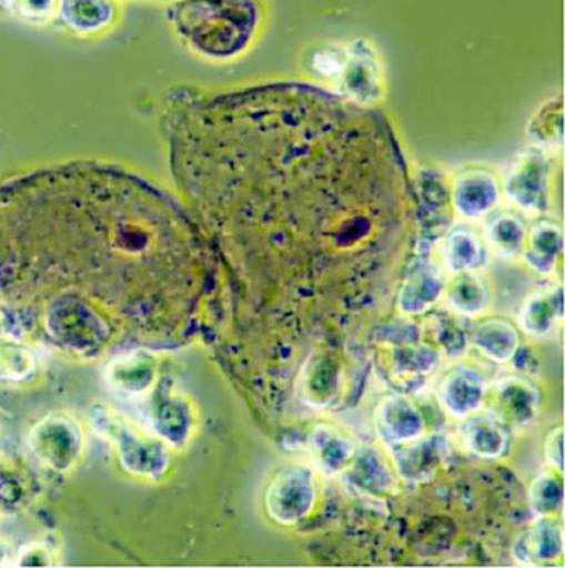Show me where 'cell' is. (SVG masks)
I'll list each match as a JSON object with an SVG mask.
<instances>
[{
    "label": "cell",
    "instance_id": "6da1fadb",
    "mask_svg": "<svg viewBox=\"0 0 565 568\" xmlns=\"http://www.w3.org/2000/svg\"><path fill=\"white\" fill-rule=\"evenodd\" d=\"M261 17L259 0H180L171 9L178 36L211 60H231L245 52Z\"/></svg>",
    "mask_w": 565,
    "mask_h": 568
},
{
    "label": "cell",
    "instance_id": "7a4b0ae2",
    "mask_svg": "<svg viewBox=\"0 0 565 568\" xmlns=\"http://www.w3.org/2000/svg\"><path fill=\"white\" fill-rule=\"evenodd\" d=\"M315 489L312 470L304 466H287L272 477L265 490V510L282 526H294L314 509Z\"/></svg>",
    "mask_w": 565,
    "mask_h": 568
},
{
    "label": "cell",
    "instance_id": "3957f363",
    "mask_svg": "<svg viewBox=\"0 0 565 568\" xmlns=\"http://www.w3.org/2000/svg\"><path fill=\"white\" fill-rule=\"evenodd\" d=\"M483 408L504 426L523 428L539 415L541 393L529 379L506 376L486 386Z\"/></svg>",
    "mask_w": 565,
    "mask_h": 568
},
{
    "label": "cell",
    "instance_id": "277c9868",
    "mask_svg": "<svg viewBox=\"0 0 565 568\" xmlns=\"http://www.w3.org/2000/svg\"><path fill=\"white\" fill-rule=\"evenodd\" d=\"M549 161L543 151L519 154L506 176L507 197L527 213H544L549 207Z\"/></svg>",
    "mask_w": 565,
    "mask_h": 568
},
{
    "label": "cell",
    "instance_id": "5b68a950",
    "mask_svg": "<svg viewBox=\"0 0 565 568\" xmlns=\"http://www.w3.org/2000/svg\"><path fill=\"white\" fill-rule=\"evenodd\" d=\"M342 388V365L327 352L312 353L299 372L295 392L311 408H329Z\"/></svg>",
    "mask_w": 565,
    "mask_h": 568
},
{
    "label": "cell",
    "instance_id": "8992f818",
    "mask_svg": "<svg viewBox=\"0 0 565 568\" xmlns=\"http://www.w3.org/2000/svg\"><path fill=\"white\" fill-rule=\"evenodd\" d=\"M337 83L349 99L372 103L380 97V62L375 49L359 39L349 45V59Z\"/></svg>",
    "mask_w": 565,
    "mask_h": 568
},
{
    "label": "cell",
    "instance_id": "52a82bcc",
    "mask_svg": "<svg viewBox=\"0 0 565 568\" xmlns=\"http://www.w3.org/2000/svg\"><path fill=\"white\" fill-rule=\"evenodd\" d=\"M375 428L389 448L425 435V418L418 406L403 395L389 396L375 409Z\"/></svg>",
    "mask_w": 565,
    "mask_h": 568
},
{
    "label": "cell",
    "instance_id": "ba28073f",
    "mask_svg": "<svg viewBox=\"0 0 565 568\" xmlns=\"http://www.w3.org/2000/svg\"><path fill=\"white\" fill-rule=\"evenodd\" d=\"M564 534L561 523L553 517H537L533 526L517 536L513 557L517 564L527 567L547 566L563 557Z\"/></svg>",
    "mask_w": 565,
    "mask_h": 568
},
{
    "label": "cell",
    "instance_id": "9c48e42d",
    "mask_svg": "<svg viewBox=\"0 0 565 568\" xmlns=\"http://www.w3.org/2000/svg\"><path fill=\"white\" fill-rule=\"evenodd\" d=\"M486 386L480 373L467 366H457L442 379L436 396L450 416L466 419L483 409Z\"/></svg>",
    "mask_w": 565,
    "mask_h": 568
},
{
    "label": "cell",
    "instance_id": "30bf717a",
    "mask_svg": "<svg viewBox=\"0 0 565 568\" xmlns=\"http://www.w3.org/2000/svg\"><path fill=\"white\" fill-rule=\"evenodd\" d=\"M396 473L410 483L433 479L445 463L446 446L440 436H420L405 445L390 448Z\"/></svg>",
    "mask_w": 565,
    "mask_h": 568
},
{
    "label": "cell",
    "instance_id": "8fae6325",
    "mask_svg": "<svg viewBox=\"0 0 565 568\" xmlns=\"http://www.w3.org/2000/svg\"><path fill=\"white\" fill-rule=\"evenodd\" d=\"M500 200L496 178L484 170H471L457 176L453 186L454 210L467 220L486 216Z\"/></svg>",
    "mask_w": 565,
    "mask_h": 568
},
{
    "label": "cell",
    "instance_id": "7c38bea8",
    "mask_svg": "<svg viewBox=\"0 0 565 568\" xmlns=\"http://www.w3.org/2000/svg\"><path fill=\"white\" fill-rule=\"evenodd\" d=\"M307 452L322 474L337 476L352 463L356 446L337 426L317 425L309 435Z\"/></svg>",
    "mask_w": 565,
    "mask_h": 568
},
{
    "label": "cell",
    "instance_id": "4fadbf2b",
    "mask_svg": "<svg viewBox=\"0 0 565 568\" xmlns=\"http://www.w3.org/2000/svg\"><path fill=\"white\" fill-rule=\"evenodd\" d=\"M563 285L529 295L519 312L523 331L529 337L547 338L563 324Z\"/></svg>",
    "mask_w": 565,
    "mask_h": 568
},
{
    "label": "cell",
    "instance_id": "5bb4252c",
    "mask_svg": "<svg viewBox=\"0 0 565 568\" xmlns=\"http://www.w3.org/2000/svg\"><path fill=\"white\" fill-rule=\"evenodd\" d=\"M114 0H59L57 17L79 36H97L117 20Z\"/></svg>",
    "mask_w": 565,
    "mask_h": 568
},
{
    "label": "cell",
    "instance_id": "9a60e30c",
    "mask_svg": "<svg viewBox=\"0 0 565 568\" xmlns=\"http://www.w3.org/2000/svg\"><path fill=\"white\" fill-rule=\"evenodd\" d=\"M342 474L346 486L362 496L380 497L393 487L392 470L373 449H356L352 463Z\"/></svg>",
    "mask_w": 565,
    "mask_h": 568
},
{
    "label": "cell",
    "instance_id": "2e32d148",
    "mask_svg": "<svg viewBox=\"0 0 565 568\" xmlns=\"http://www.w3.org/2000/svg\"><path fill=\"white\" fill-rule=\"evenodd\" d=\"M463 426V443L471 455L496 459L507 452L509 435L506 426L490 413L467 416Z\"/></svg>",
    "mask_w": 565,
    "mask_h": 568
},
{
    "label": "cell",
    "instance_id": "e0dca14e",
    "mask_svg": "<svg viewBox=\"0 0 565 568\" xmlns=\"http://www.w3.org/2000/svg\"><path fill=\"white\" fill-rule=\"evenodd\" d=\"M445 285L435 265H420L406 278L400 292V311L408 315L425 314L442 297Z\"/></svg>",
    "mask_w": 565,
    "mask_h": 568
},
{
    "label": "cell",
    "instance_id": "ac0fdd59",
    "mask_svg": "<svg viewBox=\"0 0 565 568\" xmlns=\"http://www.w3.org/2000/svg\"><path fill=\"white\" fill-rule=\"evenodd\" d=\"M471 343L491 362L506 363L514 358L519 348V335L509 322L491 318L474 327Z\"/></svg>",
    "mask_w": 565,
    "mask_h": 568
},
{
    "label": "cell",
    "instance_id": "d6986e66",
    "mask_svg": "<svg viewBox=\"0 0 565 568\" xmlns=\"http://www.w3.org/2000/svg\"><path fill=\"white\" fill-rule=\"evenodd\" d=\"M524 261L541 274H551L563 255V229L554 223L536 224L527 232L523 248Z\"/></svg>",
    "mask_w": 565,
    "mask_h": 568
},
{
    "label": "cell",
    "instance_id": "ffe728a7",
    "mask_svg": "<svg viewBox=\"0 0 565 568\" xmlns=\"http://www.w3.org/2000/svg\"><path fill=\"white\" fill-rule=\"evenodd\" d=\"M443 258L450 271L473 272L486 261L483 242L470 229H453L443 241Z\"/></svg>",
    "mask_w": 565,
    "mask_h": 568
},
{
    "label": "cell",
    "instance_id": "44dd1931",
    "mask_svg": "<svg viewBox=\"0 0 565 568\" xmlns=\"http://www.w3.org/2000/svg\"><path fill=\"white\" fill-rule=\"evenodd\" d=\"M487 245L501 257H516L526 244L527 227L514 214H500L484 227Z\"/></svg>",
    "mask_w": 565,
    "mask_h": 568
},
{
    "label": "cell",
    "instance_id": "7402d4cb",
    "mask_svg": "<svg viewBox=\"0 0 565 568\" xmlns=\"http://www.w3.org/2000/svg\"><path fill=\"white\" fill-rule=\"evenodd\" d=\"M446 298L454 311L474 317L486 308L487 288L484 282L473 272H460L445 287Z\"/></svg>",
    "mask_w": 565,
    "mask_h": 568
},
{
    "label": "cell",
    "instance_id": "603a6c76",
    "mask_svg": "<svg viewBox=\"0 0 565 568\" xmlns=\"http://www.w3.org/2000/svg\"><path fill=\"white\" fill-rule=\"evenodd\" d=\"M527 500L537 517H554V514L563 509V480L553 473L539 474L531 483Z\"/></svg>",
    "mask_w": 565,
    "mask_h": 568
},
{
    "label": "cell",
    "instance_id": "cb8c5ba5",
    "mask_svg": "<svg viewBox=\"0 0 565 568\" xmlns=\"http://www.w3.org/2000/svg\"><path fill=\"white\" fill-rule=\"evenodd\" d=\"M438 365V353L426 345L398 346L393 352V373L396 376H426Z\"/></svg>",
    "mask_w": 565,
    "mask_h": 568
},
{
    "label": "cell",
    "instance_id": "d4e9b609",
    "mask_svg": "<svg viewBox=\"0 0 565 568\" xmlns=\"http://www.w3.org/2000/svg\"><path fill=\"white\" fill-rule=\"evenodd\" d=\"M531 140L536 141L541 146L553 148L554 144L563 143V99L556 102L551 100L543 106L539 113L531 121L529 130Z\"/></svg>",
    "mask_w": 565,
    "mask_h": 568
},
{
    "label": "cell",
    "instance_id": "484cf974",
    "mask_svg": "<svg viewBox=\"0 0 565 568\" xmlns=\"http://www.w3.org/2000/svg\"><path fill=\"white\" fill-rule=\"evenodd\" d=\"M346 59H349V47L324 43L309 52L305 57V67L317 79L337 82Z\"/></svg>",
    "mask_w": 565,
    "mask_h": 568
},
{
    "label": "cell",
    "instance_id": "4316f807",
    "mask_svg": "<svg viewBox=\"0 0 565 568\" xmlns=\"http://www.w3.org/2000/svg\"><path fill=\"white\" fill-rule=\"evenodd\" d=\"M59 0H6L3 9L16 19L32 26H43L57 16Z\"/></svg>",
    "mask_w": 565,
    "mask_h": 568
},
{
    "label": "cell",
    "instance_id": "83f0119b",
    "mask_svg": "<svg viewBox=\"0 0 565 568\" xmlns=\"http://www.w3.org/2000/svg\"><path fill=\"white\" fill-rule=\"evenodd\" d=\"M544 456L547 463L557 473H563L564 466V429L563 426H557L556 429L547 435L546 445H544Z\"/></svg>",
    "mask_w": 565,
    "mask_h": 568
},
{
    "label": "cell",
    "instance_id": "f1b7e54d",
    "mask_svg": "<svg viewBox=\"0 0 565 568\" xmlns=\"http://www.w3.org/2000/svg\"><path fill=\"white\" fill-rule=\"evenodd\" d=\"M6 6V0H0V7Z\"/></svg>",
    "mask_w": 565,
    "mask_h": 568
}]
</instances>
